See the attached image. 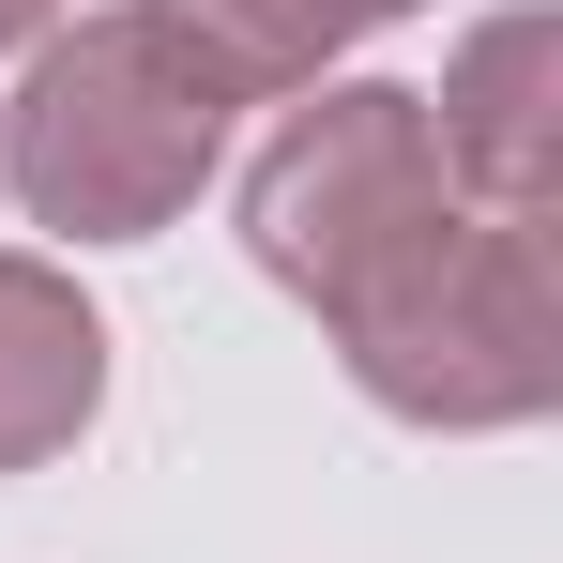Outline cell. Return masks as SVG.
<instances>
[{
  "label": "cell",
  "mask_w": 563,
  "mask_h": 563,
  "mask_svg": "<svg viewBox=\"0 0 563 563\" xmlns=\"http://www.w3.org/2000/svg\"><path fill=\"white\" fill-rule=\"evenodd\" d=\"M442 213H457V184H442L427 92H411V77H320V92H289V122L260 137V168H244V260H260L305 320H335V305H351L380 260H411Z\"/></svg>",
  "instance_id": "cell-3"
},
{
  "label": "cell",
  "mask_w": 563,
  "mask_h": 563,
  "mask_svg": "<svg viewBox=\"0 0 563 563\" xmlns=\"http://www.w3.org/2000/svg\"><path fill=\"white\" fill-rule=\"evenodd\" d=\"M153 15H168V31H184L244 107H289V92H320L366 31L427 15V0H153Z\"/></svg>",
  "instance_id": "cell-6"
},
{
  "label": "cell",
  "mask_w": 563,
  "mask_h": 563,
  "mask_svg": "<svg viewBox=\"0 0 563 563\" xmlns=\"http://www.w3.org/2000/svg\"><path fill=\"white\" fill-rule=\"evenodd\" d=\"M320 335L396 427H442V442H503V427L563 411V260H549V229L472 213V198L411 260H380Z\"/></svg>",
  "instance_id": "cell-2"
},
{
  "label": "cell",
  "mask_w": 563,
  "mask_h": 563,
  "mask_svg": "<svg viewBox=\"0 0 563 563\" xmlns=\"http://www.w3.org/2000/svg\"><path fill=\"white\" fill-rule=\"evenodd\" d=\"M427 137H442V184L472 213L549 229V198H563V15L549 0H503V15L457 31V62L427 92Z\"/></svg>",
  "instance_id": "cell-4"
},
{
  "label": "cell",
  "mask_w": 563,
  "mask_h": 563,
  "mask_svg": "<svg viewBox=\"0 0 563 563\" xmlns=\"http://www.w3.org/2000/svg\"><path fill=\"white\" fill-rule=\"evenodd\" d=\"M229 122H244V92L153 0H92V15H62L31 46V77L0 107V184L62 244H153L229 168Z\"/></svg>",
  "instance_id": "cell-1"
},
{
  "label": "cell",
  "mask_w": 563,
  "mask_h": 563,
  "mask_svg": "<svg viewBox=\"0 0 563 563\" xmlns=\"http://www.w3.org/2000/svg\"><path fill=\"white\" fill-rule=\"evenodd\" d=\"M107 411V320L62 260H0V472L77 457Z\"/></svg>",
  "instance_id": "cell-5"
},
{
  "label": "cell",
  "mask_w": 563,
  "mask_h": 563,
  "mask_svg": "<svg viewBox=\"0 0 563 563\" xmlns=\"http://www.w3.org/2000/svg\"><path fill=\"white\" fill-rule=\"evenodd\" d=\"M62 15H77V0H0V62H31V46H46Z\"/></svg>",
  "instance_id": "cell-7"
}]
</instances>
